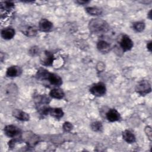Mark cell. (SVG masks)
I'll return each instance as SVG.
<instances>
[{
  "label": "cell",
  "instance_id": "6da1fadb",
  "mask_svg": "<svg viewBox=\"0 0 152 152\" xmlns=\"http://www.w3.org/2000/svg\"><path fill=\"white\" fill-rule=\"evenodd\" d=\"M36 77L42 80H47L53 86H60L62 84V80L58 75L48 72L44 68H40L37 70Z\"/></svg>",
  "mask_w": 152,
  "mask_h": 152
},
{
  "label": "cell",
  "instance_id": "7a4b0ae2",
  "mask_svg": "<svg viewBox=\"0 0 152 152\" xmlns=\"http://www.w3.org/2000/svg\"><path fill=\"white\" fill-rule=\"evenodd\" d=\"M88 28L90 31L95 34H100L107 32L109 30L108 23L102 18H93L89 21Z\"/></svg>",
  "mask_w": 152,
  "mask_h": 152
},
{
  "label": "cell",
  "instance_id": "3957f363",
  "mask_svg": "<svg viewBox=\"0 0 152 152\" xmlns=\"http://www.w3.org/2000/svg\"><path fill=\"white\" fill-rule=\"evenodd\" d=\"M135 91L141 96H145L151 91V87L150 83L147 80H141L139 81L135 86Z\"/></svg>",
  "mask_w": 152,
  "mask_h": 152
},
{
  "label": "cell",
  "instance_id": "277c9868",
  "mask_svg": "<svg viewBox=\"0 0 152 152\" xmlns=\"http://www.w3.org/2000/svg\"><path fill=\"white\" fill-rule=\"evenodd\" d=\"M106 88L103 83L99 82L93 84L90 88V92L94 96L100 97L105 94Z\"/></svg>",
  "mask_w": 152,
  "mask_h": 152
},
{
  "label": "cell",
  "instance_id": "5b68a950",
  "mask_svg": "<svg viewBox=\"0 0 152 152\" xmlns=\"http://www.w3.org/2000/svg\"><path fill=\"white\" fill-rule=\"evenodd\" d=\"M54 56L53 53L49 51H45L40 55V63L45 66H51L54 62Z\"/></svg>",
  "mask_w": 152,
  "mask_h": 152
},
{
  "label": "cell",
  "instance_id": "8992f818",
  "mask_svg": "<svg viewBox=\"0 0 152 152\" xmlns=\"http://www.w3.org/2000/svg\"><path fill=\"white\" fill-rule=\"evenodd\" d=\"M4 133L8 137L14 138L21 134V131L16 126L8 125L4 128Z\"/></svg>",
  "mask_w": 152,
  "mask_h": 152
},
{
  "label": "cell",
  "instance_id": "52a82bcc",
  "mask_svg": "<svg viewBox=\"0 0 152 152\" xmlns=\"http://www.w3.org/2000/svg\"><path fill=\"white\" fill-rule=\"evenodd\" d=\"M133 45V42L128 36L125 34L122 36L120 41V46L123 51L126 52L131 50L132 48Z\"/></svg>",
  "mask_w": 152,
  "mask_h": 152
},
{
  "label": "cell",
  "instance_id": "ba28073f",
  "mask_svg": "<svg viewBox=\"0 0 152 152\" xmlns=\"http://www.w3.org/2000/svg\"><path fill=\"white\" fill-rule=\"evenodd\" d=\"M12 115L14 118L21 121H27L30 119V116L27 113L18 109L13 110Z\"/></svg>",
  "mask_w": 152,
  "mask_h": 152
},
{
  "label": "cell",
  "instance_id": "9c48e42d",
  "mask_svg": "<svg viewBox=\"0 0 152 152\" xmlns=\"http://www.w3.org/2000/svg\"><path fill=\"white\" fill-rule=\"evenodd\" d=\"M53 27L52 23L47 19L42 18L40 20L39 23V28L40 31L43 32H47L50 31Z\"/></svg>",
  "mask_w": 152,
  "mask_h": 152
},
{
  "label": "cell",
  "instance_id": "30bf717a",
  "mask_svg": "<svg viewBox=\"0 0 152 152\" xmlns=\"http://www.w3.org/2000/svg\"><path fill=\"white\" fill-rule=\"evenodd\" d=\"M97 48L102 53H108L111 49L110 44L105 40H100L97 43Z\"/></svg>",
  "mask_w": 152,
  "mask_h": 152
},
{
  "label": "cell",
  "instance_id": "8fae6325",
  "mask_svg": "<svg viewBox=\"0 0 152 152\" xmlns=\"http://www.w3.org/2000/svg\"><path fill=\"white\" fill-rule=\"evenodd\" d=\"M106 118L110 122H115L120 119L121 116L119 113L115 109H111L106 113Z\"/></svg>",
  "mask_w": 152,
  "mask_h": 152
},
{
  "label": "cell",
  "instance_id": "7c38bea8",
  "mask_svg": "<svg viewBox=\"0 0 152 152\" xmlns=\"http://www.w3.org/2000/svg\"><path fill=\"white\" fill-rule=\"evenodd\" d=\"M21 31L23 34L28 37H33L36 35L37 28L35 26H24L21 28Z\"/></svg>",
  "mask_w": 152,
  "mask_h": 152
},
{
  "label": "cell",
  "instance_id": "4fadbf2b",
  "mask_svg": "<svg viewBox=\"0 0 152 152\" xmlns=\"http://www.w3.org/2000/svg\"><path fill=\"white\" fill-rule=\"evenodd\" d=\"M15 30L12 27H6L1 30V36L5 40H10L15 35Z\"/></svg>",
  "mask_w": 152,
  "mask_h": 152
},
{
  "label": "cell",
  "instance_id": "5bb4252c",
  "mask_svg": "<svg viewBox=\"0 0 152 152\" xmlns=\"http://www.w3.org/2000/svg\"><path fill=\"white\" fill-rule=\"evenodd\" d=\"M21 73V68L18 66H11L6 71V75L8 77H15L19 76Z\"/></svg>",
  "mask_w": 152,
  "mask_h": 152
},
{
  "label": "cell",
  "instance_id": "9a60e30c",
  "mask_svg": "<svg viewBox=\"0 0 152 152\" xmlns=\"http://www.w3.org/2000/svg\"><path fill=\"white\" fill-rule=\"evenodd\" d=\"M26 137L27 138H26V141H24V142L28 147L34 146L39 141V138L34 134L27 133L26 135Z\"/></svg>",
  "mask_w": 152,
  "mask_h": 152
},
{
  "label": "cell",
  "instance_id": "2e32d148",
  "mask_svg": "<svg viewBox=\"0 0 152 152\" xmlns=\"http://www.w3.org/2000/svg\"><path fill=\"white\" fill-rule=\"evenodd\" d=\"M123 139L129 144L134 143L135 141V137L129 130H125L122 132Z\"/></svg>",
  "mask_w": 152,
  "mask_h": 152
},
{
  "label": "cell",
  "instance_id": "e0dca14e",
  "mask_svg": "<svg viewBox=\"0 0 152 152\" xmlns=\"http://www.w3.org/2000/svg\"><path fill=\"white\" fill-rule=\"evenodd\" d=\"M49 114L56 119H60L64 116V113L62 109L61 108H59V107L50 108V107L49 110Z\"/></svg>",
  "mask_w": 152,
  "mask_h": 152
},
{
  "label": "cell",
  "instance_id": "ac0fdd59",
  "mask_svg": "<svg viewBox=\"0 0 152 152\" xmlns=\"http://www.w3.org/2000/svg\"><path fill=\"white\" fill-rule=\"evenodd\" d=\"M49 95L52 98L61 99L64 97V93L62 91V90L56 88L51 90L49 93Z\"/></svg>",
  "mask_w": 152,
  "mask_h": 152
},
{
  "label": "cell",
  "instance_id": "d6986e66",
  "mask_svg": "<svg viewBox=\"0 0 152 152\" xmlns=\"http://www.w3.org/2000/svg\"><path fill=\"white\" fill-rule=\"evenodd\" d=\"M86 12L91 15H99L102 13V10L96 7H89L86 8Z\"/></svg>",
  "mask_w": 152,
  "mask_h": 152
},
{
  "label": "cell",
  "instance_id": "ffe728a7",
  "mask_svg": "<svg viewBox=\"0 0 152 152\" xmlns=\"http://www.w3.org/2000/svg\"><path fill=\"white\" fill-rule=\"evenodd\" d=\"M14 7V3L11 1H4L1 3V10L5 11H9Z\"/></svg>",
  "mask_w": 152,
  "mask_h": 152
},
{
  "label": "cell",
  "instance_id": "44dd1931",
  "mask_svg": "<svg viewBox=\"0 0 152 152\" xmlns=\"http://www.w3.org/2000/svg\"><path fill=\"white\" fill-rule=\"evenodd\" d=\"M132 28L137 32H141L145 28V24L142 21H137L132 24Z\"/></svg>",
  "mask_w": 152,
  "mask_h": 152
},
{
  "label": "cell",
  "instance_id": "7402d4cb",
  "mask_svg": "<svg viewBox=\"0 0 152 152\" xmlns=\"http://www.w3.org/2000/svg\"><path fill=\"white\" fill-rule=\"evenodd\" d=\"M91 128L94 132H100L103 129L102 124L99 121H94L91 124Z\"/></svg>",
  "mask_w": 152,
  "mask_h": 152
},
{
  "label": "cell",
  "instance_id": "603a6c76",
  "mask_svg": "<svg viewBox=\"0 0 152 152\" xmlns=\"http://www.w3.org/2000/svg\"><path fill=\"white\" fill-rule=\"evenodd\" d=\"M62 128H63V129H64V131L70 132L72 129L73 126H72L71 123H70L69 122H65L64 123Z\"/></svg>",
  "mask_w": 152,
  "mask_h": 152
},
{
  "label": "cell",
  "instance_id": "cb8c5ba5",
  "mask_svg": "<svg viewBox=\"0 0 152 152\" xmlns=\"http://www.w3.org/2000/svg\"><path fill=\"white\" fill-rule=\"evenodd\" d=\"M39 52V49L37 46H33L29 49V53L31 56H35L37 55Z\"/></svg>",
  "mask_w": 152,
  "mask_h": 152
},
{
  "label": "cell",
  "instance_id": "d4e9b609",
  "mask_svg": "<svg viewBox=\"0 0 152 152\" xmlns=\"http://www.w3.org/2000/svg\"><path fill=\"white\" fill-rule=\"evenodd\" d=\"M145 132L149 138V140L151 141V136H152V131H151V128L150 126H147L145 128Z\"/></svg>",
  "mask_w": 152,
  "mask_h": 152
},
{
  "label": "cell",
  "instance_id": "484cf974",
  "mask_svg": "<svg viewBox=\"0 0 152 152\" xmlns=\"http://www.w3.org/2000/svg\"><path fill=\"white\" fill-rule=\"evenodd\" d=\"M151 41H150L147 44V48L150 52H151Z\"/></svg>",
  "mask_w": 152,
  "mask_h": 152
},
{
  "label": "cell",
  "instance_id": "4316f807",
  "mask_svg": "<svg viewBox=\"0 0 152 152\" xmlns=\"http://www.w3.org/2000/svg\"><path fill=\"white\" fill-rule=\"evenodd\" d=\"M77 2L79 4H86L87 3H88L89 1H77Z\"/></svg>",
  "mask_w": 152,
  "mask_h": 152
},
{
  "label": "cell",
  "instance_id": "83f0119b",
  "mask_svg": "<svg viewBox=\"0 0 152 152\" xmlns=\"http://www.w3.org/2000/svg\"><path fill=\"white\" fill-rule=\"evenodd\" d=\"M148 17L150 20H151V10H150V11H149V12H148Z\"/></svg>",
  "mask_w": 152,
  "mask_h": 152
}]
</instances>
